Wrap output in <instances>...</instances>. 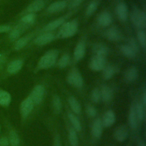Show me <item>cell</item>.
<instances>
[{
	"label": "cell",
	"instance_id": "1",
	"mask_svg": "<svg viewBox=\"0 0 146 146\" xmlns=\"http://www.w3.org/2000/svg\"><path fill=\"white\" fill-rule=\"evenodd\" d=\"M78 28V22L76 19H73L64 23L59 30L58 36L62 39L72 37L76 33Z\"/></svg>",
	"mask_w": 146,
	"mask_h": 146
},
{
	"label": "cell",
	"instance_id": "2",
	"mask_svg": "<svg viewBox=\"0 0 146 146\" xmlns=\"http://www.w3.org/2000/svg\"><path fill=\"white\" fill-rule=\"evenodd\" d=\"M58 56L57 50H50L39 59L38 66L40 69H47L52 67L56 62Z\"/></svg>",
	"mask_w": 146,
	"mask_h": 146
},
{
	"label": "cell",
	"instance_id": "3",
	"mask_svg": "<svg viewBox=\"0 0 146 146\" xmlns=\"http://www.w3.org/2000/svg\"><path fill=\"white\" fill-rule=\"evenodd\" d=\"M131 19L133 24L140 30H143L146 27V15L145 12L136 8L131 13Z\"/></svg>",
	"mask_w": 146,
	"mask_h": 146
},
{
	"label": "cell",
	"instance_id": "4",
	"mask_svg": "<svg viewBox=\"0 0 146 146\" xmlns=\"http://www.w3.org/2000/svg\"><path fill=\"white\" fill-rule=\"evenodd\" d=\"M68 83L71 86L80 88L83 85V79L80 72L76 68L71 70L67 76Z\"/></svg>",
	"mask_w": 146,
	"mask_h": 146
},
{
	"label": "cell",
	"instance_id": "5",
	"mask_svg": "<svg viewBox=\"0 0 146 146\" xmlns=\"http://www.w3.org/2000/svg\"><path fill=\"white\" fill-rule=\"evenodd\" d=\"M45 92V90L43 86L41 85L36 86L31 91L30 97L33 101L34 103L39 104L43 99Z\"/></svg>",
	"mask_w": 146,
	"mask_h": 146
},
{
	"label": "cell",
	"instance_id": "6",
	"mask_svg": "<svg viewBox=\"0 0 146 146\" xmlns=\"http://www.w3.org/2000/svg\"><path fill=\"white\" fill-rule=\"evenodd\" d=\"M106 65V58L94 55L90 63V68L92 70L99 71L103 70Z\"/></svg>",
	"mask_w": 146,
	"mask_h": 146
},
{
	"label": "cell",
	"instance_id": "7",
	"mask_svg": "<svg viewBox=\"0 0 146 146\" xmlns=\"http://www.w3.org/2000/svg\"><path fill=\"white\" fill-rule=\"evenodd\" d=\"M34 103L30 96L25 99L21 105V111L23 117L27 116L33 110Z\"/></svg>",
	"mask_w": 146,
	"mask_h": 146
},
{
	"label": "cell",
	"instance_id": "8",
	"mask_svg": "<svg viewBox=\"0 0 146 146\" xmlns=\"http://www.w3.org/2000/svg\"><path fill=\"white\" fill-rule=\"evenodd\" d=\"M54 34L50 32H46L39 35L34 40L35 44L39 46H43L52 42L54 39Z\"/></svg>",
	"mask_w": 146,
	"mask_h": 146
},
{
	"label": "cell",
	"instance_id": "9",
	"mask_svg": "<svg viewBox=\"0 0 146 146\" xmlns=\"http://www.w3.org/2000/svg\"><path fill=\"white\" fill-rule=\"evenodd\" d=\"M116 11L117 18L120 21L122 22L127 21L128 18V9L124 3H119L116 6Z\"/></svg>",
	"mask_w": 146,
	"mask_h": 146
},
{
	"label": "cell",
	"instance_id": "10",
	"mask_svg": "<svg viewBox=\"0 0 146 146\" xmlns=\"http://www.w3.org/2000/svg\"><path fill=\"white\" fill-rule=\"evenodd\" d=\"M86 52V44L83 41H80L76 44L74 51V56L76 60H81L84 56Z\"/></svg>",
	"mask_w": 146,
	"mask_h": 146
},
{
	"label": "cell",
	"instance_id": "11",
	"mask_svg": "<svg viewBox=\"0 0 146 146\" xmlns=\"http://www.w3.org/2000/svg\"><path fill=\"white\" fill-rule=\"evenodd\" d=\"M112 21V18L110 13L107 11L101 13L98 17V22L99 25L102 27H107L110 25Z\"/></svg>",
	"mask_w": 146,
	"mask_h": 146
},
{
	"label": "cell",
	"instance_id": "12",
	"mask_svg": "<svg viewBox=\"0 0 146 146\" xmlns=\"http://www.w3.org/2000/svg\"><path fill=\"white\" fill-rule=\"evenodd\" d=\"M128 135V129L125 125H120L118 127L115 131V139L120 142L124 141L126 140Z\"/></svg>",
	"mask_w": 146,
	"mask_h": 146
},
{
	"label": "cell",
	"instance_id": "13",
	"mask_svg": "<svg viewBox=\"0 0 146 146\" xmlns=\"http://www.w3.org/2000/svg\"><path fill=\"white\" fill-rule=\"evenodd\" d=\"M67 4L66 2L64 1H58L52 3L47 7V11L50 13H54L62 11L63 10Z\"/></svg>",
	"mask_w": 146,
	"mask_h": 146
},
{
	"label": "cell",
	"instance_id": "14",
	"mask_svg": "<svg viewBox=\"0 0 146 146\" xmlns=\"http://www.w3.org/2000/svg\"><path fill=\"white\" fill-rule=\"evenodd\" d=\"M106 36L108 40L116 42L120 39L121 33L117 27H112L108 29L107 31Z\"/></svg>",
	"mask_w": 146,
	"mask_h": 146
},
{
	"label": "cell",
	"instance_id": "15",
	"mask_svg": "<svg viewBox=\"0 0 146 146\" xmlns=\"http://www.w3.org/2000/svg\"><path fill=\"white\" fill-rule=\"evenodd\" d=\"M116 117L114 112L111 110L107 111L103 116L102 124L104 127H108L111 126L115 121Z\"/></svg>",
	"mask_w": 146,
	"mask_h": 146
},
{
	"label": "cell",
	"instance_id": "16",
	"mask_svg": "<svg viewBox=\"0 0 146 146\" xmlns=\"http://www.w3.org/2000/svg\"><path fill=\"white\" fill-rule=\"evenodd\" d=\"M124 77L127 82H133L135 81L138 77V70L137 68L134 66L129 67L126 71Z\"/></svg>",
	"mask_w": 146,
	"mask_h": 146
},
{
	"label": "cell",
	"instance_id": "17",
	"mask_svg": "<svg viewBox=\"0 0 146 146\" xmlns=\"http://www.w3.org/2000/svg\"><path fill=\"white\" fill-rule=\"evenodd\" d=\"M102 127L103 124L102 121L99 119H96L92 127V133L95 137L99 138L101 136L103 131Z\"/></svg>",
	"mask_w": 146,
	"mask_h": 146
},
{
	"label": "cell",
	"instance_id": "18",
	"mask_svg": "<svg viewBox=\"0 0 146 146\" xmlns=\"http://www.w3.org/2000/svg\"><path fill=\"white\" fill-rule=\"evenodd\" d=\"M44 6V2L43 0H35L28 6L27 10L30 13H34L41 10Z\"/></svg>",
	"mask_w": 146,
	"mask_h": 146
},
{
	"label": "cell",
	"instance_id": "19",
	"mask_svg": "<svg viewBox=\"0 0 146 146\" xmlns=\"http://www.w3.org/2000/svg\"><path fill=\"white\" fill-rule=\"evenodd\" d=\"M65 18L64 17L59 18L55 20H54L51 21V22L48 23L44 28V30L46 32H49L52 30H55V29L58 28V27L62 25H63L64 22Z\"/></svg>",
	"mask_w": 146,
	"mask_h": 146
},
{
	"label": "cell",
	"instance_id": "20",
	"mask_svg": "<svg viewBox=\"0 0 146 146\" xmlns=\"http://www.w3.org/2000/svg\"><path fill=\"white\" fill-rule=\"evenodd\" d=\"M120 50L125 57L129 59H133L135 58L136 52L128 44H123L120 47Z\"/></svg>",
	"mask_w": 146,
	"mask_h": 146
},
{
	"label": "cell",
	"instance_id": "21",
	"mask_svg": "<svg viewBox=\"0 0 146 146\" xmlns=\"http://www.w3.org/2000/svg\"><path fill=\"white\" fill-rule=\"evenodd\" d=\"M100 96L104 102L110 101L113 95V92L111 88L107 86H103L100 90Z\"/></svg>",
	"mask_w": 146,
	"mask_h": 146
},
{
	"label": "cell",
	"instance_id": "22",
	"mask_svg": "<svg viewBox=\"0 0 146 146\" xmlns=\"http://www.w3.org/2000/svg\"><path fill=\"white\" fill-rule=\"evenodd\" d=\"M138 120L139 119L136 113L135 107L132 106L129 115V121L131 127L133 128H136V127L137 126Z\"/></svg>",
	"mask_w": 146,
	"mask_h": 146
},
{
	"label": "cell",
	"instance_id": "23",
	"mask_svg": "<svg viewBox=\"0 0 146 146\" xmlns=\"http://www.w3.org/2000/svg\"><path fill=\"white\" fill-rule=\"evenodd\" d=\"M23 65V62L21 60H15L11 62L8 67L7 71L11 74H14L21 70Z\"/></svg>",
	"mask_w": 146,
	"mask_h": 146
},
{
	"label": "cell",
	"instance_id": "24",
	"mask_svg": "<svg viewBox=\"0 0 146 146\" xmlns=\"http://www.w3.org/2000/svg\"><path fill=\"white\" fill-rule=\"evenodd\" d=\"M68 103L73 111L79 114L81 112V106L79 102L74 96H70L68 99Z\"/></svg>",
	"mask_w": 146,
	"mask_h": 146
},
{
	"label": "cell",
	"instance_id": "25",
	"mask_svg": "<svg viewBox=\"0 0 146 146\" xmlns=\"http://www.w3.org/2000/svg\"><path fill=\"white\" fill-rule=\"evenodd\" d=\"M11 102V96L9 92L5 91H0V104L8 106Z\"/></svg>",
	"mask_w": 146,
	"mask_h": 146
},
{
	"label": "cell",
	"instance_id": "26",
	"mask_svg": "<svg viewBox=\"0 0 146 146\" xmlns=\"http://www.w3.org/2000/svg\"><path fill=\"white\" fill-rule=\"evenodd\" d=\"M115 68L112 66H108L103 68V76L105 79H111L115 73Z\"/></svg>",
	"mask_w": 146,
	"mask_h": 146
},
{
	"label": "cell",
	"instance_id": "27",
	"mask_svg": "<svg viewBox=\"0 0 146 146\" xmlns=\"http://www.w3.org/2000/svg\"><path fill=\"white\" fill-rule=\"evenodd\" d=\"M9 142L11 146H19V138L18 134L14 131L10 132L9 135Z\"/></svg>",
	"mask_w": 146,
	"mask_h": 146
},
{
	"label": "cell",
	"instance_id": "28",
	"mask_svg": "<svg viewBox=\"0 0 146 146\" xmlns=\"http://www.w3.org/2000/svg\"><path fill=\"white\" fill-rule=\"evenodd\" d=\"M94 50L95 52V55L101 57L106 58L108 54L107 48L103 45H99L98 46H96Z\"/></svg>",
	"mask_w": 146,
	"mask_h": 146
},
{
	"label": "cell",
	"instance_id": "29",
	"mask_svg": "<svg viewBox=\"0 0 146 146\" xmlns=\"http://www.w3.org/2000/svg\"><path fill=\"white\" fill-rule=\"evenodd\" d=\"M68 118L70 119V121H71V124L74 126V128L77 131H80L82 129L81 124L79 120L77 119V117L72 113H69L68 115Z\"/></svg>",
	"mask_w": 146,
	"mask_h": 146
},
{
	"label": "cell",
	"instance_id": "30",
	"mask_svg": "<svg viewBox=\"0 0 146 146\" xmlns=\"http://www.w3.org/2000/svg\"><path fill=\"white\" fill-rule=\"evenodd\" d=\"M137 37L140 45L144 48L146 47V33L144 30H140L137 34Z\"/></svg>",
	"mask_w": 146,
	"mask_h": 146
},
{
	"label": "cell",
	"instance_id": "31",
	"mask_svg": "<svg viewBox=\"0 0 146 146\" xmlns=\"http://www.w3.org/2000/svg\"><path fill=\"white\" fill-rule=\"evenodd\" d=\"M68 138L70 143L72 146H77L78 144V138L76 132L74 129H71L70 130Z\"/></svg>",
	"mask_w": 146,
	"mask_h": 146
},
{
	"label": "cell",
	"instance_id": "32",
	"mask_svg": "<svg viewBox=\"0 0 146 146\" xmlns=\"http://www.w3.org/2000/svg\"><path fill=\"white\" fill-rule=\"evenodd\" d=\"M52 104L55 112L56 113H59L62 109V103L60 98L58 96H54L53 98Z\"/></svg>",
	"mask_w": 146,
	"mask_h": 146
},
{
	"label": "cell",
	"instance_id": "33",
	"mask_svg": "<svg viewBox=\"0 0 146 146\" xmlns=\"http://www.w3.org/2000/svg\"><path fill=\"white\" fill-rule=\"evenodd\" d=\"M70 62V56L68 54H64L59 59L58 64V66L62 68L66 67Z\"/></svg>",
	"mask_w": 146,
	"mask_h": 146
},
{
	"label": "cell",
	"instance_id": "34",
	"mask_svg": "<svg viewBox=\"0 0 146 146\" xmlns=\"http://www.w3.org/2000/svg\"><path fill=\"white\" fill-rule=\"evenodd\" d=\"M98 7V4L96 2L92 1L90 3L86 9V14L87 16H90L96 10Z\"/></svg>",
	"mask_w": 146,
	"mask_h": 146
},
{
	"label": "cell",
	"instance_id": "35",
	"mask_svg": "<svg viewBox=\"0 0 146 146\" xmlns=\"http://www.w3.org/2000/svg\"><path fill=\"white\" fill-rule=\"evenodd\" d=\"M28 42V39L26 37L21 38L17 40L15 44V48L17 50H19L23 48Z\"/></svg>",
	"mask_w": 146,
	"mask_h": 146
},
{
	"label": "cell",
	"instance_id": "36",
	"mask_svg": "<svg viewBox=\"0 0 146 146\" xmlns=\"http://www.w3.org/2000/svg\"><path fill=\"white\" fill-rule=\"evenodd\" d=\"M136 113L139 120H142L144 116V110L143 106L141 104H137L135 107Z\"/></svg>",
	"mask_w": 146,
	"mask_h": 146
},
{
	"label": "cell",
	"instance_id": "37",
	"mask_svg": "<svg viewBox=\"0 0 146 146\" xmlns=\"http://www.w3.org/2000/svg\"><path fill=\"white\" fill-rule=\"evenodd\" d=\"M100 92L98 88H95L91 93V99L95 103H97L100 99Z\"/></svg>",
	"mask_w": 146,
	"mask_h": 146
},
{
	"label": "cell",
	"instance_id": "38",
	"mask_svg": "<svg viewBox=\"0 0 146 146\" xmlns=\"http://www.w3.org/2000/svg\"><path fill=\"white\" fill-rule=\"evenodd\" d=\"M35 18V15L34 13H30L29 14H27L26 15L24 16L22 18V22L26 23H30L34 21V20Z\"/></svg>",
	"mask_w": 146,
	"mask_h": 146
},
{
	"label": "cell",
	"instance_id": "39",
	"mask_svg": "<svg viewBox=\"0 0 146 146\" xmlns=\"http://www.w3.org/2000/svg\"><path fill=\"white\" fill-rule=\"evenodd\" d=\"M128 45L132 48H133L136 52L138 51L139 50V46L138 44L136 42V41L133 39V38H131L129 40V44Z\"/></svg>",
	"mask_w": 146,
	"mask_h": 146
},
{
	"label": "cell",
	"instance_id": "40",
	"mask_svg": "<svg viewBox=\"0 0 146 146\" xmlns=\"http://www.w3.org/2000/svg\"><path fill=\"white\" fill-rule=\"evenodd\" d=\"M20 35V31L18 29L14 30L10 34V38L12 40H14L17 39Z\"/></svg>",
	"mask_w": 146,
	"mask_h": 146
},
{
	"label": "cell",
	"instance_id": "41",
	"mask_svg": "<svg viewBox=\"0 0 146 146\" xmlns=\"http://www.w3.org/2000/svg\"><path fill=\"white\" fill-rule=\"evenodd\" d=\"M86 112L91 117L95 116L96 114V110L93 106H88L86 109Z\"/></svg>",
	"mask_w": 146,
	"mask_h": 146
},
{
	"label": "cell",
	"instance_id": "42",
	"mask_svg": "<svg viewBox=\"0 0 146 146\" xmlns=\"http://www.w3.org/2000/svg\"><path fill=\"white\" fill-rule=\"evenodd\" d=\"M9 144V141L7 137H2L0 138V146H7Z\"/></svg>",
	"mask_w": 146,
	"mask_h": 146
},
{
	"label": "cell",
	"instance_id": "43",
	"mask_svg": "<svg viewBox=\"0 0 146 146\" xmlns=\"http://www.w3.org/2000/svg\"><path fill=\"white\" fill-rule=\"evenodd\" d=\"M83 0H74L70 4V6L71 7H75L80 4Z\"/></svg>",
	"mask_w": 146,
	"mask_h": 146
},
{
	"label": "cell",
	"instance_id": "44",
	"mask_svg": "<svg viewBox=\"0 0 146 146\" xmlns=\"http://www.w3.org/2000/svg\"><path fill=\"white\" fill-rule=\"evenodd\" d=\"M10 30V26H0V33H5L9 31Z\"/></svg>",
	"mask_w": 146,
	"mask_h": 146
},
{
	"label": "cell",
	"instance_id": "45",
	"mask_svg": "<svg viewBox=\"0 0 146 146\" xmlns=\"http://www.w3.org/2000/svg\"><path fill=\"white\" fill-rule=\"evenodd\" d=\"M54 146H60V139L59 138L58 136H56L55 139L54 141Z\"/></svg>",
	"mask_w": 146,
	"mask_h": 146
},
{
	"label": "cell",
	"instance_id": "46",
	"mask_svg": "<svg viewBox=\"0 0 146 146\" xmlns=\"http://www.w3.org/2000/svg\"><path fill=\"white\" fill-rule=\"evenodd\" d=\"M5 58L3 54H0V66H2L5 63Z\"/></svg>",
	"mask_w": 146,
	"mask_h": 146
},
{
	"label": "cell",
	"instance_id": "47",
	"mask_svg": "<svg viewBox=\"0 0 146 146\" xmlns=\"http://www.w3.org/2000/svg\"><path fill=\"white\" fill-rule=\"evenodd\" d=\"M143 104L144 106L146 104V93L144 92L143 94Z\"/></svg>",
	"mask_w": 146,
	"mask_h": 146
},
{
	"label": "cell",
	"instance_id": "48",
	"mask_svg": "<svg viewBox=\"0 0 146 146\" xmlns=\"http://www.w3.org/2000/svg\"><path fill=\"white\" fill-rule=\"evenodd\" d=\"M139 146H145V143L143 141H140L139 144Z\"/></svg>",
	"mask_w": 146,
	"mask_h": 146
},
{
	"label": "cell",
	"instance_id": "49",
	"mask_svg": "<svg viewBox=\"0 0 146 146\" xmlns=\"http://www.w3.org/2000/svg\"><path fill=\"white\" fill-rule=\"evenodd\" d=\"M0 130H1V128H0Z\"/></svg>",
	"mask_w": 146,
	"mask_h": 146
}]
</instances>
